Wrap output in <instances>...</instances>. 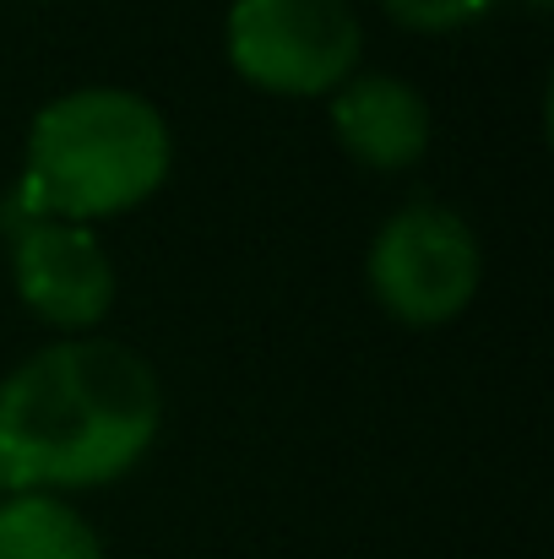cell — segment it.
Here are the masks:
<instances>
[{
	"mask_svg": "<svg viewBox=\"0 0 554 559\" xmlns=\"http://www.w3.org/2000/svg\"><path fill=\"white\" fill-rule=\"evenodd\" d=\"M164 385L109 337H66L0 380V467L11 495L98 489L126 478L158 440Z\"/></svg>",
	"mask_w": 554,
	"mask_h": 559,
	"instance_id": "6da1fadb",
	"label": "cell"
},
{
	"mask_svg": "<svg viewBox=\"0 0 554 559\" xmlns=\"http://www.w3.org/2000/svg\"><path fill=\"white\" fill-rule=\"evenodd\" d=\"M175 136L153 98L131 87H76L44 104L27 126V169L16 180V217L5 234L60 217L93 223L142 206L169 180Z\"/></svg>",
	"mask_w": 554,
	"mask_h": 559,
	"instance_id": "7a4b0ae2",
	"label": "cell"
},
{
	"mask_svg": "<svg viewBox=\"0 0 554 559\" xmlns=\"http://www.w3.org/2000/svg\"><path fill=\"white\" fill-rule=\"evenodd\" d=\"M228 66L278 98L338 93L365 49L349 0H234L223 22Z\"/></svg>",
	"mask_w": 554,
	"mask_h": 559,
	"instance_id": "3957f363",
	"label": "cell"
},
{
	"mask_svg": "<svg viewBox=\"0 0 554 559\" xmlns=\"http://www.w3.org/2000/svg\"><path fill=\"white\" fill-rule=\"evenodd\" d=\"M365 277L375 305L391 321L429 332V326L457 321L473 305L484 255H479V239L462 212H451L440 201H413V206L391 212L380 223V234L369 239Z\"/></svg>",
	"mask_w": 554,
	"mask_h": 559,
	"instance_id": "277c9868",
	"label": "cell"
},
{
	"mask_svg": "<svg viewBox=\"0 0 554 559\" xmlns=\"http://www.w3.org/2000/svg\"><path fill=\"white\" fill-rule=\"evenodd\" d=\"M11 283H16V299L38 321L71 337L93 332L115 310V294H120L115 261L98 245V234L60 217H38L11 234Z\"/></svg>",
	"mask_w": 554,
	"mask_h": 559,
	"instance_id": "5b68a950",
	"label": "cell"
},
{
	"mask_svg": "<svg viewBox=\"0 0 554 559\" xmlns=\"http://www.w3.org/2000/svg\"><path fill=\"white\" fill-rule=\"evenodd\" d=\"M332 131L375 175H402L429 153V104L402 76H349L332 98Z\"/></svg>",
	"mask_w": 554,
	"mask_h": 559,
	"instance_id": "8992f818",
	"label": "cell"
},
{
	"mask_svg": "<svg viewBox=\"0 0 554 559\" xmlns=\"http://www.w3.org/2000/svg\"><path fill=\"white\" fill-rule=\"evenodd\" d=\"M0 559H109L87 516L60 495H5L0 500Z\"/></svg>",
	"mask_w": 554,
	"mask_h": 559,
	"instance_id": "52a82bcc",
	"label": "cell"
},
{
	"mask_svg": "<svg viewBox=\"0 0 554 559\" xmlns=\"http://www.w3.org/2000/svg\"><path fill=\"white\" fill-rule=\"evenodd\" d=\"M380 5L391 22H402L413 33H451V27H468L495 11V0H380Z\"/></svg>",
	"mask_w": 554,
	"mask_h": 559,
	"instance_id": "ba28073f",
	"label": "cell"
},
{
	"mask_svg": "<svg viewBox=\"0 0 554 559\" xmlns=\"http://www.w3.org/2000/svg\"><path fill=\"white\" fill-rule=\"evenodd\" d=\"M5 495H11V484H5V467H0V500H5Z\"/></svg>",
	"mask_w": 554,
	"mask_h": 559,
	"instance_id": "9c48e42d",
	"label": "cell"
},
{
	"mask_svg": "<svg viewBox=\"0 0 554 559\" xmlns=\"http://www.w3.org/2000/svg\"><path fill=\"white\" fill-rule=\"evenodd\" d=\"M528 5H533V11H544V5H550V0H528Z\"/></svg>",
	"mask_w": 554,
	"mask_h": 559,
	"instance_id": "30bf717a",
	"label": "cell"
}]
</instances>
